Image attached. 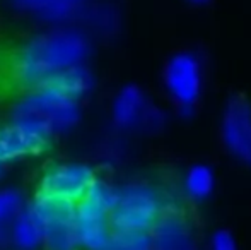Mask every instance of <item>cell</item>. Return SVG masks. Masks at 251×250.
<instances>
[{"label":"cell","mask_w":251,"mask_h":250,"mask_svg":"<svg viewBox=\"0 0 251 250\" xmlns=\"http://www.w3.org/2000/svg\"><path fill=\"white\" fill-rule=\"evenodd\" d=\"M154 250H199L192 223L179 211L168 209L151 231Z\"/></svg>","instance_id":"11"},{"label":"cell","mask_w":251,"mask_h":250,"mask_svg":"<svg viewBox=\"0 0 251 250\" xmlns=\"http://www.w3.org/2000/svg\"><path fill=\"white\" fill-rule=\"evenodd\" d=\"M50 87L62 91L63 94L74 98V100H79L93 91L94 87V76L86 65H75L72 69L65 70L60 76H56L55 79L48 84Z\"/></svg>","instance_id":"14"},{"label":"cell","mask_w":251,"mask_h":250,"mask_svg":"<svg viewBox=\"0 0 251 250\" xmlns=\"http://www.w3.org/2000/svg\"><path fill=\"white\" fill-rule=\"evenodd\" d=\"M208 250H239L234 235L227 230H217L212 233Z\"/></svg>","instance_id":"18"},{"label":"cell","mask_w":251,"mask_h":250,"mask_svg":"<svg viewBox=\"0 0 251 250\" xmlns=\"http://www.w3.org/2000/svg\"><path fill=\"white\" fill-rule=\"evenodd\" d=\"M221 137L227 151L241 163L251 167V105L234 98L224 108Z\"/></svg>","instance_id":"9"},{"label":"cell","mask_w":251,"mask_h":250,"mask_svg":"<svg viewBox=\"0 0 251 250\" xmlns=\"http://www.w3.org/2000/svg\"><path fill=\"white\" fill-rule=\"evenodd\" d=\"M26 207L23 194L17 189H0V228H10Z\"/></svg>","instance_id":"17"},{"label":"cell","mask_w":251,"mask_h":250,"mask_svg":"<svg viewBox=\"0 0 251 250\" xmlns=\"http://www.w3.org/2000/svg\"><path fill=\"white\" fill-rule=\"evenodd\" d=\"M102 250H154L151 233L115 230Z\"/></svg>","instance_id":"16"},{"label":"cell","mask_w":251,"mask_h":250,"mask_svg":"<svg viewBox=\"0 0 251 250\" xmlns=\"http://www.w3.org/2000/svg\"><path fill=\"white\" fill-rule=\"evenodd\" d=\"M113 120L122 129H142L157 130L164 124V113L155 105H152L144 91L137 86H125L113 101Z\"/></svg>","instance_id":"8"},{"label":"cell","mask_w":251,"mask_h":250,"mask_svg":"<svg viewBox=\"0 0 251 250\" xmlns=\"http://www.w3.org/2000/svg\"><path fill=\"white\" fill-rule=\"evenodd\" d=\"M23 12L38 19L62 23L82 10L86 0H10Z\"/></svg>","instance_id":"13"},{"label":"cell","mask_w":251,"mask_h":250,"mask_svg":"<svg viewBox=\"0 0 251 250\" xmlns=\"http://www.w3.org/2000/svg\"><path fill=\"white\" fill-rule=\"evenodd\" d=\"M51 137L38 127L10 120L0 127V165L41 154Z\"/></svg>","instance_id":"10"},{"label":"cell","mask_w":251,"mask_h":250,"mask_svg":"<svg viewBox=\"0 0 251 250\" xmlns=\"http://www.w3.org/2000/svg\"><path fill=\"white\" fill-rule=\"evenodd\" d=\"M0 175H2V165H0Z\"/></svg>","instance_id":"20"},{"label":"cell","mask_w":251,"mask_h":250,"mask_svg":"<svg viewBox=\"0 0 251 250\" xmlns=\"http://www.w3.org/2000/svg\"><path fill=\"white\" fill-rule=\"evenodd\" d=\"M12 120L34 125L51 137L69 132L79 124L80 103L55 87H36L14 105Z\"/></svg>","instance_id":"2"},{"label":"cell","mask_w":251,"mask_h":250,"mask_svg":"<svg viewBox=\"0 0 251 250\" xmlns=\"http://www.w3.org/2000/svg\"><path fill=\"white\" fill-rule=\"evenodd\" d=\"M98 182L94 170L84 163H58L43 173L40 182L41 195L77 204Z\"/></svg>","instance_id":"7"},{"label":"cell","mask_w":251,"mask_h":250,"mask_svg":"<svg viewBox=\"0 0 251 250\" xmlns=\"http://www.w3.org/2000/svg\"><path fill=\"white\" fill-rule=\"evenodd\" d=\"M45 224V250L82 249L77 228V204L38 194L33 200Z\"/></svg>","instance_id":"5"},{"label":"cell","mask_w":251,"mask_h":250,"mask_svg":"<svg viewBox=\"0 0 251 250\" xmlns=\"http://www.w3.org/2000/svg\"><path fill=\"white\" fill-rule=\"evenodd\" d=\"M215 189V175L207 165H193L183 178V190L195 202L207 200Z\"/></svg>","instance_id":"15"},{"label":"cell","mask_w":251,"mask_h":250,"mask_svg":"<svg viewBox=\"0 0 251 250\" xmlns=\"http://www.w3.org/2000/svg\"><path fill=\"white\" fill-rule=\"evenodd\" d=\"M115 202V189L98 180L93 189L77 202V228L82 249L102 250L113 235L111 211Z\"/></svg>","instance_id":"4"},{"label":"cell","mask_w":251,"mask_h":250,"mask_svg":"<svg viewBox=\"0 0 251 250\" xmlns=\"http://www.w3.org/2000/svg\"><path fill=\"white\" fill-rule=\"evenodd\" d=\"M10 244L16 250H38L45 247V224L36 204L23 209L10 226Z\"/></svg>","instance_id":"12"},{"label":"cell","mask_w":251,"mask_h":250,"mask_svg":"<svg viewBox=\"0 0 251 250\" xmlns=\"http://www.w3.org/2000/svg\"><path fill=\"white\" fill-rule=\"evenodd\" d=\"M166 197L149 184H126L115 189L111 211L113 230L151 233L168 211Z\"/></svg>","instance_id":"3"},{"label":"cell","mask_w":251,"mask_h":250,"mask_svg":"<svg viewBox=\"0 0 251 250\" xmlns=\"http://www.w3.org/2000/svg\"><path fill=\"white\" fill-rule=\"evenodd\" d=\"M190 3H193V5H203V3L210 2V0H188Z\"/></svg>","instance_id":"19"},{"label":"cell","mask_w":251,"mask_h":250,"mask_svg":"<svg viewBox=\"0 0 251 250\" xmlns=\"http://www.w3.org/2000/svg\"><path fill=\"white\" fill-rule=\"evenodd\" d=\"M89 38L79 29L58 28L36 34L14 54L10 72L24 89L48 86L56 76L89 57Z\"/></svg>","instance_id":"1"},{"label":"cell","mask_w":251,"mask_h":250,"mask_svg":"<svg viewBox=\"0 0 251 250\" xmlns=\"http://www.w3.org/2000/svg\"><path fill=\"white\" fill-rule=\"evenodd\" d=\"M162 81L171 101L179 110H193L203 87V67L200 58L192 52L173 55L164 67Z\"/></svg>","instance_id":"6"}]
</instances>
